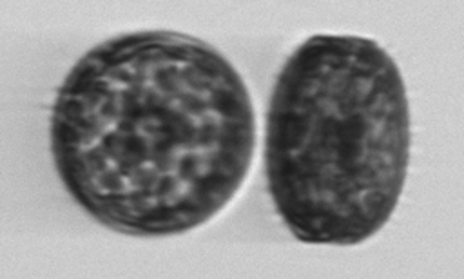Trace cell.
Wrapping results in <instances>:
<instances>
[{
	"label": "cell",
	"instance_id": "1",
	"mask_svg": "<svg viewBox=\"0 0 464 279\" xmlns=\"http://www.w3.org/2000/svg\"><path fill=\"white\" fill-rule=\"evenodd\" d=\"M256 114L237 69L208 42L165 29L112 36L63 78L51 154L74 203L134 237L194 230L241 188Z\"/></svg>",
	"mask_w": 464,
	"mask_h": 279
},
{
	"label": "cell",
	"instance_id": "2",
	"mask_svg": "<svg viewBox=\"0 0 464 279\" xmlns=\"http://www.w3.org/2000/svg\"><path fill=\"white\" fill-rule=\"evenodd\" d=\"M399 65L375 40L315 34L281 67L266 111L272 203L303 243L359 245L392 217L410 163Z\"/></svg>",
	"mask_w": 464,
	"mask_h": 279
}]
</instances>
